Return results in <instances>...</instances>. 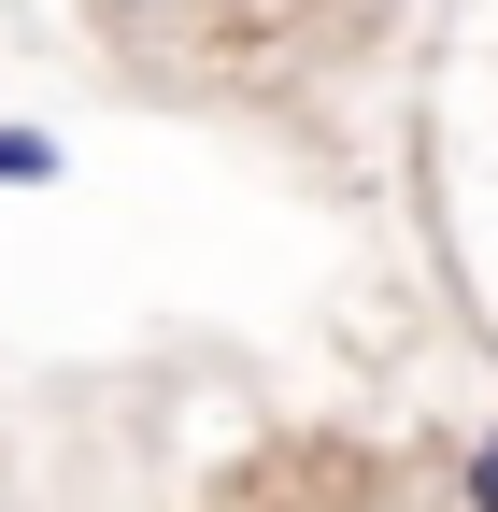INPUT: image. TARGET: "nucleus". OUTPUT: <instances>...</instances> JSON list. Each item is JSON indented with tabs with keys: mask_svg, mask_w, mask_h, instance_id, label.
Segmentation results:
<instances>
[{
	"mask_svg": "<svg viewBox=\"0 0 498 512\" xmlns=\"http://www.w3.org/2000/svg\"><path fill=\"white\" fill-rule=\"evenodd\" d=\"M100 29H157V15H185V0H86Z\"/></svg>",
	"mask_w": 498,
	"mask_h": 512,
	"instance_id": "7ed1b4c3",
	"label": "nucleus"
},
{
	"mask_svg": "<svg viewBox=\"0 0 498 512\" xmlns=\"http://www.w3.org/2000/svg\"><path fill=\"white\" fill-rule=\"evenodd\" d=\"M456 498H470V512H498V427H470V441H456Z\"/></svg>",
	"mask_w": 498,
	"mask_h": 512,
	"instance_id": "f03ea898",
	"label": "nucleus"
},
{
	"mask_svg": "<svg viewBox=\"0 0 498 512\" xmlns=\"http://www.w3.org/2000/svg\"><path fill=\"white\" fill-rule=\"evenodd\" d=\"M57 171H72V157H57V143H43V128H0V200H43V185H57Z\"/></svg>",
	"mask_w": 498,
	"mask_h": 512,
	"instance_id": "f257e3e1",
	"label": "nucleus"
}]
</instances>
